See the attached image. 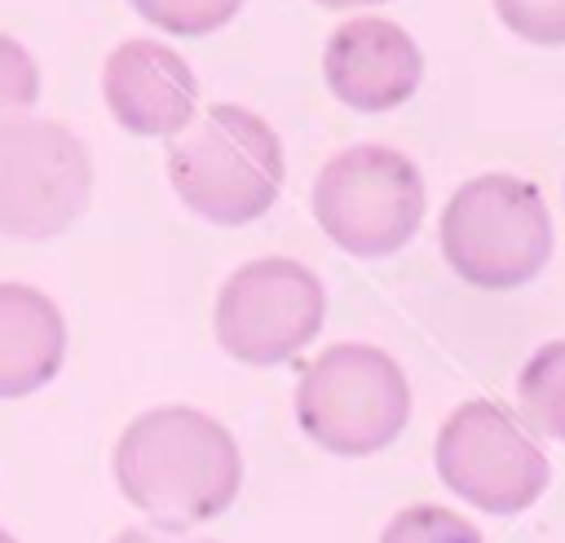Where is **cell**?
<instances>
[{
    "mask_svg": "<svg viewBox=\"0 0 565 543\" xmlns=\"http://www.w3.org/2000/svg\"><path fill=\"white\" fill-rule=\"evenodd\" d=\"M516 397L534 433L565 441V340H547L530 353L516 375Z\"/></svg>",
    "mask_w": 565,
    "mask_h": 543,
    "instance_id": "7c38bea8",
    "label": "cell"
},
{
    "mask_svg": "<svg viewBox=\"0 0 565 543\" xmlns=\"http://www.w3.org/2000/svg\"><path fill=\"white\" fill-rule=\"evenodd\" d=\"M128 4L168 35H207L243 9V0H128Z\"/></svg>",
    "mask_w": 565,
    "mask_h": 543,
    "instance_id": "5bb4252c",
    "label": "cell"
},
{
    "mask_svg": "<svg viewBox=\"0 0 565 543\" xmlns=\"http://www.w3.org/2000/svg\"><path fill=\"white\" fill-rule=\"evenodd\" d=\"M102 97L119 128L137 137H177L194 119L199 84L177 49L159 40H124L106 53Z\"/></svg>",
    "mask_w": 565,
    "mask_h": 543,
    "instance_id": "30bf717a",
    "label": "cell"
},
{
    "mask_svg": "<svg viewBox=\"0 0 565 543\" xmlns=\"http://www.w3.org/2000/svg\"><path fill=\"white\" fill-rule=\"evenodd\" d=\"M437 477L481 512H525L547 490V455L516 424V415L490 397L459 402L437 428Z\"/></svg>",
    "mask_w": 565,
    "mask_h": 543,
    "instance_id": "52a82bcc",
    "label": "cell"
},
{
    "mask_svg": "<svg viewBox=\"0 0 565 543\" xmlns=\"http://www.w3.org/2000/svg\"><path fill=\"white\" fill-rule=\"evenodd\" d=\"M282 141L247 106L216 102L168 146V181L190 212L212 225L265 216L282 190Z\"/></svg>",
    "mask_w": 565,
    "mask_h": 543,
    "instance_id": "7a4b0ae2",
    "label": "cell"
},
{
    "mask_svg": "<svg viewBox=\"0 0 565 543\" xmlns=\"http://www.w3.org/2000/svg\"><path fill=\"white\" fill-rule=\"evenodd\" d=\"M110 543H216V539H181V534H168V530H146V525H128L119 530Z\"/></svg>",
    "mask_w": 565,
    "mask_h": 543,
    "instance_id": "e0dca14e",
    "label": "cell"
},
{
    "mask_svg": "<svg viewBox=\"0 0 565 543\" xmlns=\"http://www.w3.org/2000/svg\"><path fill=\"white\" fill-rule=\"evenodd\" d=\"M380 543H481L477 525L441 503H406L380 534Z\"/></svg>",
    "mask_w": 565,
    "mask_h": 543,
    "instance_id": "4fadbf2b",
    "label": "cell"
},
{
    "mask_svg": "<svg viewBox=\"0 0 565 543\" xmlns=\"http://www.w3.org/2000/svg\"><path fill=\"white\" fill-rule=\"evenodd\" d=\"M322 9H362V4H384V0H313Z\"/></svg>",
    "mask_w": 565,
    "mask_h": 543,
    "instance_id": "ac0fdd59",
    "label": "cell"
},
{
    "mask_svg": "<svg viewBox=\"0 0 565 543\" xmlns=\"http://www.w3.org/2000/svg\"><path fill=\"white\" fill-rule=\"evenodd\" d=\"M0 543H18V539H13V534H9V530H0Z\"/></svg>",
    "mask_w": 565,
    "mask_h": 543,
    "instance_id": "d6986e66",
    "label": "cell"
},
{
    "mask_svg": "<svg viewBox=\"0 0 565 543\" xmlns=\"http://www.w3.org/2000/svg\"><path fill=\"white\" fill-rule=\"evenodd\" d=\"M503 26L539 49L565 44V0H494Z\"/></svg>",
    "mask_w": 565,
    "mask_h": 543,
    "instance_id": "2e32d148",
    "label": "cell"
},
{
    "mask_svg": "<svg viewBox=\"0 0 565 543\" xmlns=\"http://www.w3.org/2000/svg\"><path fill=\"white\" fill-rule=\"evenodd\" d=\"M411 415L402 366L375 344H331L296 380V419L331 455L362 459L397 441Z\"/></svg>",
    "mask_w": 565,
    "mask_h": 543,
    "instance_id": "277c9868",
    "label": "cell"
},
{
    "mask_svg": "<svg viewBox=\"0 0 565 543\" xmlns=\"http://www.w3.org/2000/svg\"><path fill=\"white\" fill-rule=\"evenodd\" d=\"M322 75L335 102L362 115H380L415 97L424 79V53L388 18H349L327 35Z\"/></svg>",
    "mask_w": 565,
    "mask_h": 543,
    "instance_id": "9c48e42d",
    "label": "cell"
},
{
    "mask_svg": "<svg viewBox=\"0 0 565 543\" xmlns=\"http://www.w3.org/2000/svg\"><path fill=\"white\" fill-rule=\"evenodd\" d=\"M424 177L393 146H349L331 155L313 181V216L322 234L366 260L406 247L424 225Z\"/></svg>",
    "mask_w": 565,
    "mask_h": 543,
    "instance_id": "5b68a950",
    "label": "cell"
},
{
    "mask_svg": "<svg viewBox=\"0 0 565 543\" xmlns=\"http://www.w3.org/2000/svg\"><path fill=\"white\" fill-rule=\"evenodd\" d=\"M40 97V66L35 57L13 40L0 35V128L22 119Z\"/></svg>",
    "mask_w": 565,
    "mask_h": 543,
    "instance_id": "9a60e30c",
    "label": "cell"
},
{
    "mask_svg": "<svg viewBox=\"0 0 565 543\" xmlns=\"http://www.w3.org/2000/svg\"><path fill=\"white\" fill-rule=\"evenodd\" d=\"M93 199L88 146L57 119L0 128V234L40 243L71 230Z\"/></svg>",
    "mask_w": 565,
    "mask_h": 543,
    "instance_id": "ba28073f",
    "label": "cell"
},
{
    "mask_svg": "<svg viewBox=\"0 0 565 543\" xmlns=\"http://www.w3.org/2000/svg\"><path fill=\"white\" fill-rule=\"evenodd\" d=\"M110 468L124 499L168 534L221 517L243 486L238 441L194 406H154L128 419Z\"/></svg>",
    "mask_w": 565,
    "mask_h": 543,
    "instance_id": "6da1fadb",
    "label": "cell"
},
{
    "mask_svg": "<svg viewBox=\"0 0 565 543\" xmlns=\"http://www.w3.org/2000/svg\"><path fill=\"white\" fill-rule=\"evenodd\" d=\"M322 318L327 291L318 274L291 256H260L221 283L212 331L234 362L278 366L318 336Z\"/></svg>",
    "mask_w": 565,
    "mask_h": 543,
    "instance_id": "8992f818",
    "label": "cell"
},
{
    "mask_svg": "<svg viewBox=\"0 0 565 543\" xmlns=\"http://www.w3.org/2000/svg\"><path fill=\"white\" fill-rule=\"evenodd\" d=\"M441 256L481 291L525 287L552 256V216L539 185L508 172L463 181L441 212Z\"/></svg>",
    "mask_w": 565,
    "mask_h": 543,
    "instance_id": "3957f363",
    "label": "cell"
},
{
    "mask_svg": "<svg viewBox=\"0 0 565 543\" xmlns=\"http://www.w3.org/2000/svg\"><path fill=\"white\" fill-rule=\"evenodd\" d=\"M66 358V322L31 283H0V397L44 388Z\"/></svg>",
    "mask_w": 565,
    "mask_h": 543,
    "instance_id": "8fae6325",
    "label": "cell"
}]
</instances>
